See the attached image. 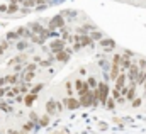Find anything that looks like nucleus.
<instances>
[{"label":"nucleus","instance_id":"13","mask_svg":"<svg viewBox=\"0 0 146 134\" xmlns=\"http://www.w3.org/2000/svg\"><path fill=\"white\" fill-rule=\"evenodd\" d=\"M27 60V54H19V56H15V58H12L10 61H9V66H14L15 63L19 65V63H22V61H26Z\"/></svg>","mask_w":146,"mask_h":134},{"label":"nucleus","instance_id":"11","mask_svg":"<svg viewBox=\"0 0 146 134\" xmlns=\"http://www.w3.org/2000/svg\"><path fill=\"white\" fill-rule=\"evenodd\" d=\"M119 73H121V66H119V65H114V63H112V65H110V80L114 82V80H115V78L119 76Z\"/></svg>","mask_w":146,"mask_h":134},{"label":"nucleus","instance_id":"23","mask_svg":"<svg viewBox=\"0 0 146 134\" xmlns=\"http://www.w3.org/2000/svg\"><path fill=\"white\" fill-rule=\"evenodd\" d=\"M36 2H37V0H24V2H22V5H24V7H27V9H31V7H36Z\"/></svg>","mask_w":146,"mask_h":134},{"label":"nucleus","instance_id":"20","mask_svg":"<svg viewBox=\"0 0 146 134\" xmlns=\"http://www.w3.org/2000/svg\"><path fill=\"white\" fill-rule=\"evenodd\" d=\"M42 87H44V83H37V85H34L33 88H31V94H34V95H37L41 90H42Z\"/></svg>","mask_w":146,"mask_h":134},{"label":"nucleus","instance_id":"24","mask_svg":"<svg viewBox=\"0 0 146 134\" xmlns=\"http://www.w3.org/2000/svg\"><path fill=\"white\" fill-rule=\"evenodd\" d=\"M24 71H36L37 70V65L36 63H29V65H26V68H22Z\"/></svg>","mask_w":146,"mask_h":134},{"label":"nucleus","instance_id":"47","mask_svg":"<svg viewBox=\"0 0 146 134\" xmlns=\"http://www.w3.org/2000/svg\"><path fill=\"white\" fill-rule=\"evenodd\" d=\"M2 53H3V49H2V48H0V54H2Z\"/></svg>","mask_w":146,"mask_h":134},{"label":"nucleus","instance_id":"5","mask_svg":"<svg viewBox=\"0 0 146 134\" xmlns=\"http://www.w3.org/2000/svg\"><path fill=\"white\" fill-rule=\"evenodd\" d=\"M65 44H66V41L65 39H56V41H51L49 42V49L53 51V54L56 53V51H61V49H65Z\"/></svg>","mask_w":146,"mask_h":134},{"label":"nucleus","instance_id":"15","mask_svg":"<svg viewBox=\"0 0 146 134\" xmlns=\"http://www.w3.org/2000/svg\"><path fill=\"white\" fill-rule=\"evenodd\" d=\"M36 99H37V95H34V94H31V92H29V94L24 97V103H26L27 107H31V105H33V102L36 100Z\"/></svg>","mask_w":146,"mask_h":134},{"label":"nucleus","instance_id":"8","mask_svg":"<svg viewBox=\"0 0 146 134\" xmlns=\"http://www.w3.org/2000/svg\"><path fill=\"white\" fill-rule=\"evenodd\" d=\"M126 80H127V78H126V75H124V73H119V76L114 80V82H115L114 88H117V90H122V88L126 87Z\"/></svg>","mask_w":146,"mask_h":134},{"label":"nucleus","instance_id":"4","mask_svg":"<svg viewBox=\"0 0 146 134\" xmlns=\"http://www.w3.org/2000/svg\"><path fill=\"white\" fill-rule=\"evenodd\" d=\"M127 71H129V82H131V87H136V76H138V73H139V68L136 63H131V66L127 68Z\"/></svg>","mask_w":146,"mask_h":134},{"label":"nucleus","instance_id":"44","mask_svg":"<svg viewBox=\"0 0 146 134\" xmlns=\"http://www.w3.org/2000/svg\"><path fill=\"white\" fill-rule=\"evenodd\" d=\"M17 102H24V97H22L21 94H19V97H17Z\"/></svg>","mask_w":146,"mask_h":134},{"label":"nucleus","instance_id":"36","mask_svg":"<svg viewBox=\"0 0 146 134\" xmlns=\"http://www.w3.org/2000/svg\"><path fill=\"white\" fill-rule=\"evenodd\" d=\"M22 65H21V63H19V65H15V66H14V71H15V73H21V71H22Z\"/></svg>","mask_w":146,"mask_h":134},{"label":"nucleus","instance_id":"18","mask_svg":"<svg viewBox=\"0 0 146 134\" xmlns=\"http://www.w3.org/2000/svg\"><path fill=\"white\" fill-rule=\"evenodd\" d=\"M104 107H106V109H109V110H114V109H115V100L109 95V99H107V102H106V105H104Z\"/></svg>","mask_w":146,"mask_h":134},{"label":"nucleus","instance_id":"42","mask_svg":"<svg viewBox=\"0 0 146 134\" xmlns=\"http://www.w3.org/2000/svg\"><path fill=\"white\" fill-rule=\"evenodd\" d=\"M73 48H75V49H76V51H78V49H80V48H82V46H80V42H76V41H75V46H73Z\"/></svg>","mask_w":146,"mask_h":134},{"label":"nucleus","instance_id":"31","mask_svg":"<svg viewBox=\"0 0 146 134\" xmlns=\"http://www.w3.org/2000/svg\"><path fill=\"white\" fill-rule=\"evenodd\" d=\"M12 39H19V36H17V33H7V41H12Z\"/></svg>","mask_w":146,"mask_h":134},{"label":"nucleus","instance_id":"45","mask_svg":"<svg viewBox=\"0 0 146 134\" xmlns=\"http://www.w3.org/2000/svg\"><path fill=\"white\" fill-rule=\"evenodd\" d=\"M10 2H12V3H15V5H17V3H21V0H10Z\"/></svg>","mask_w":146,"mask_h":134},{"label":"nucleus","instance_id":"28","mask_svg":"<svg viewBox=\"0 0 146 134\" xmlns=\"http://www.w3.org/2000/svg\"><path fill=\"white\" fill-rule=\"evenodd\" d=\"M53 61H54V58H51V60H44V61H41V66L42 68H49L53 65Z\"/></svg>","mask_w":146,"mask_h":134},{"label":"nucleus","instance_id":"21","mask_svg":"<svg viewBox=\"0 0 146 134\" xmlns=\"http://www.w3.org/2000/svg\"><path fill=\"white\" fill-rule=\"evenodd\" d=\"M109 95H110V97H112V99H114V100H117L119 97H122V95H121V92H119L117 88H112V90H110V92H109Z\"/></svg>","mask_w":146,"mask_h":134},{"label":"nucleus","instance_id":"16","mask_svg":"<svg viewBox=\"0 0 146 134\" xmlns=\"http://www.w3.org/2000/svg\"><path fill=\"white\" fill-rule=\"evenodd\" d=\"M119 66H121V71H126L127 68L131 66V60H129V58H121V63H119Z\"/></svg>","mask_w":146,"mask_h":134},{"label":"nucleus","instance_id":"1","mask_svg":"<svg viewBox=\"0 0 146 134\" xmlns=\"http://www.w3.org/2000/svg\"><path fill=\"white\" fill-rule=\"evenodd\" d=\"M48 27H49V31H56V29H61V27H65V19H63V15H61V14L54 15V17L49 21Z\"/></svg>","mask_w":146,"mask_h":134},{"label":"nucleus","instance_id":"6","mask_svg":"<svg viewBox=\"0 0 146 134\" xmlns=\"http://www.w3.org/2000/svg\"><path fill=\"white\" fill-rule=\"evenodd\" d=\"M63 105H66L68 110H76V109H80L78 99H73V97H66V99L63 100Z\"/></svg>","mask_w":146,"mask_h":134},{"label":"nucleus","instance_id":"46","mask_svg":"<svg viewBox=\"0 0 146 134\" xmlns=\"http://www.w3.org/2000/svg\"><path fill=\"white\" fill-rule=\"evenodd\" d=\"M145 95H146V82H145Z\"/></svg>","mask_w":146,"mask_h":134},{"label":"nucleus","instance_id":"39","mask_svg":"<svg viewBox=\"0 0 146 134\" xmlns=\"http://www.w3.org/2000/svg\"><path fill=\"white\" fill-rule=\"evenodd\" d=\"M7 92H9V88H5V87H0V97H3Z\"/></svg>","mask_w":146,"mask_h":134},{"label":"nucleus","instance_id":"34","mask_svg":"<svg viewBox=\"0 0 146 134\" xmlns=\"http://www.w3.org/2000/svg\"><path fill=\"white\" fill-rule=\"evenodd\" d=\"M121 58H122L121 54H114V60H112V63H114V65H119V63H121Z\"/></svg>","mask_w":146,"mask_h":134},{"label":"nucleus","instance_id":"40","mask_svg":"<svg viewBox=\"0 0 146 134\" xmlns=\"http://www.w3.org/2000/svg\"><path fill=\"white\" fill-rule=\"evenodd\" d=\"M56 110H58V112L63 110V103H61V102H56Z\"/></svg>","mask_w":146,"mask_h":134},{"label":"nucleus","instance_id":"29","mask_svg":"<svg viewBox=\"0 0 146 134\" xmlns=\"http://www.w3.org/2000/svg\"><path fill=\"white\" fill-rule=\"evenodd\" d=\"M14 12H19V7L15 3H12L10 7H7V14H14Z\"/></svg>","mask_w":146,"mask_h":134},{"label":"nucleus","instance_id":"12","mask_svg":"<svg viewBox=\"0 0 146 134\" xmlns=\"http://www.w3.org/2000/svg\"><path fill=\"white\" fill-rule=\"evenodd\" d=\"M46 112H48V115H53V114H56L58 110H56V102L54 100H49L46 103Z\"/></svg>","mask_w":146,"mask_h":134},{"label":"nucleus","instance_id":"14","mask_svg":"<svg viewBox=\"0 0 146 134\" xmlns=\"http://www.w3.org/2000/svg\"><path fill=\"white\" fill-rule=\"evenodd\" d=\"M15 33H17L19 37H31V36H33V33L29 31V27H19Z\"/></svg>","mask_w":146,"mask_h":134},{"label":"nucleus","instance_id":"22","mask_svg":"<svg viewBox=\"0 0 146 134\" xmlns=\"http://www.w3.org/2000/svg\"><path fill=\"white\" fill-rule=\"evenodd\" d=\"M37 122H39V126H48L49 124V115H44V117L37 119Z\"/></svg>","mask_w":146,"mask_h":134},{"label":"nucleus","instance_id":"3","mask_svg":"<svg viewBox=\"0 0 146 134\" xmlns=\"http://www.w3.org/2000/svg\"><path fill=\"white\" fill-rule=\"evenodd\" d=\"M92 95H94V92L92 90H87L83 95H80V107H92Z\"/></svg>","mask_w":146,"mask_h":134},{"label":"nucleus","instance_id":"2","mask_svg":"<svg viewBox=\"0 0 146 134\" xmlns=\"http://www.w3.org/2000/svg\"><path fill=\"white\" fill-rule=\"evenodd\" d=\"M27 27H29V31H31L33 34H39V36H41L42 39H46L48 29H44V27H42V26H41L39 22H33V24H29Z\"/></svg>","mask_w":146,"mask_h":134},{"label":"nucleus","instance_id":"30","mask_svg":"<svg viewBox=\"0 0 146 134\" xmlns=\"http://www.w3.org/2000/svg\"><path fill=\"white\" fill-rule=\"evenodd\" d=\"M29 90V83H22L21 87H19V94H26Z\"/></svg>","mask_w":146,"mask_h":134},{"label":"nucleus","instance_id":"32","mask_svg":"<svg viewBox=\"0 0 146 134\" xmlns=\"http://www.w3.org/2000/svg\"><path fill=\"white\" fill-rule=\"evenodd\" d=\"M133 54H134L133 51H129V49H126V51H124V53H122L121 56H122V58H129V60H131V58H133Z\"/></svg>","mask_w":146,"mask_h":134},{"label":"nucleus","instance_id":"9","mask_svg":"<svg viewBox=\"0 0 146 134\" xmlns=\"http://www.w3.org/2000/svg\"><path fill=\"white\" fill-rule=\"evenodd\" d=\"M76 41L80 42V46H92V44H94V41L90 39V36H85V34H83V36H78Z\"/></svg>","mask_w":146,"mask_h":134},{"label":"nucleus","instance_id":"26","mask_svg":"<svg viewBox=\"0 0 146 134\" xmlns=\"http://www.w3.org/2000/svg\"><path fill=\"white\" fill-rule=\"evenodd\" d=\"M90 39H92V41H95V39H102V33H99V31H92Z\"/></svg>","mask_w":146,"mask_h":134},{"label":"nucleus","instance_id":"19","mask_svg":"<svg viewBox=\"0 0 146 134\" xmlns=\"http://www.w3.org/2000/svg\"><path fill=\"white\" fill-rule=\"evenodd\" d=\"M85 87H87V83H85L83 80H75V88H76L78 92H80V90H83Z\"/></svg>","mask_w":146,"mask_h":134},{"label":"nucleus","instance_id":"38","mask_svg":"<svg viewBox=\"0 0 146 134\" xmlns=\"http://www.w3.org/2000/svg\"><path fill=\"white\" fill-rule=\"evenodd\" d=\"M7 85V76H2L0 78V87H5Z\"/></svg>","mask_w":146,"mask_h":134},{"label":"nucleus","instance_id":"7","mask_svg":"<svg viewBox=\"0 0 146 134\" xmlns=\"http://www.w3.org/2000/svg\"><path fill=\"white\" fill-rule=\"evenodd\" d=\"M54 60H56V61H61V63H66V61L70 60V53L65 51V49L56 51V53H54Z\"/></svg>","mask_w":146,"mask_h":134},{"label":"nucleus","instance_id":"33","mask_svg":"<svg viewBox=\"0 0 146 134\" xmlns=\"http://www.w3.org/2000/svg\"><path fill=\"white\" fill-rule=\"evenodd\" d=\"M145 66H146V60H139V63H138V68H139V73L145 70Z\"/></svg>","mask_w":146,"mask_h":134},{"label":"nucleus","instance_id":"17","mask_svg":"<svg viewBox=\"0 0 146 134\" xmlns=\"http://www.w3.org/2000/svg\"><path fill=\"white\" fill-rule=\"evenodd\" d=\"M85 83H87V87H88L90 90H92V88L95 90V88H97V85H99V82H97V80H95L94 76H90V78H88V80H87Z\"/></svg>","mask_w":146,"mask_h":134},{"label":"nucleus","instance_id":"25","mask_svg":"<svg viewBox=\"0 0 146 134\" xmlns=\"http://www.w3.org/2000/svg\"><path fill=\"white\" fill-rule=\"evenodd\" d=\"M27 46H29V42H27V41H17V49H21V51H22V49H26Z\"/></svg>","mask_w":146,"mask_h":134},{"label":"nucleus","instance_id":"41","mask_svg":"<svg viewBox=\"0 0 146 134\" xmlns=\"http://www.w3.org/2000/svg\"><path fill=\"white\" fill-rule=\"evenodd\" d=\"M33 126H34V122H29V124H26V126H24V131H29V129H33Z\"/></svg>","mask_w":146,"mask_h":134},{"label":"nucleus","instance_id":"37","mask_svg":"<svg viewBox=\"0 0 146 134\" xmlns=\"http://www.w3.org/2000/svg\"><path fill=\"white\" fill-rule=\"evenodd\" d=\"M29 12H31V9H27V7H24V9L21 10V15H27Z\"/></svg>","mask_w":146,"mask_h":134},{"label":"nucleus","instance_id":"10","mask_svg":"<svg viewBox=\"0 0 146 134\" xmlns=\"http://www.w3.org/2000/svg\"><path fill=\"white\" fill-rule=\"evenodd\" d=\"M100 46H102V48H107V49H114V48H115V41H114V39H109V37L100 39Z\"/></svg>","mask_w":146,"mask_h":134},{"label":"nucleus","instance_id":"27","mask_svg":"<svg viewBox=\"0 0 146 134\" xmlns=\"http://www.w3.org/2000/svg\"><path fill=\"white\" fill-rule=\"evenodd\" d=\"M0 110H2V112H10V110H12V107H10L9 103H3V102H0Z\"/></svg>","mask_w":146,"mask_h":134},{"label":"nucleus","instance_id":"35","mask_svg":"<svg viewBox=\"0 0 146 134\" xmlns=\"http://www.w3.org/2000/svg\"><path fill=\"white\" fill-rule=\"evenodd\" d=\"M141 99H133V107H139V105H141Z\"/></svg>","mask_w":146,"mask_h":134},{"label":"nucleus","instance_id":"43","mask_svg":"<svg viewBox=\"0 0 146 134\" xmlns=\"http://www.w3.org/2000/svg\"><path fill=\"white\" fill-rule=\"evenodd\" d=\"M0 12H7V5H0Z\"/></svg>","mask_w":146,"mask_h":134}]
</instances>
